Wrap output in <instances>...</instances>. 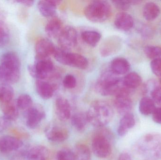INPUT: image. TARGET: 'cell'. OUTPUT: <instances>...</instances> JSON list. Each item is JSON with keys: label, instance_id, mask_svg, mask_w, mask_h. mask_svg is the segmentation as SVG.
<instances>
[{"label": "cell", "instance_id": "28", "mask_svg": "<svg viewBox=\"0 0 161 160\" xmlns=\"http://www.w3.org/2000/svg\"><path fill=\"white\" fill-rule=\"evenodd\" d=\"M81 38L88 45L95 47L101 38V35L99 32L94 30H86L81 33Z\"/></svg>", "mask_w": 161, "mask_h": 160}, {"label": "cell", "instance_id": "17", "mask_svg": "<svg viewBox=\"0 0 161 160\" xmlns=\"http://www.w3.org/2000/svg\"><path fill=\"white\" fill-rule=\"evenodd\" d=\"M61 2V1L57 0L40 1L38 3V8L43 17L46 18L53 17L56 13L57 6Z\"/></svg>", "mask_w": 161, "mask_h": 160}, {"label": "cell", "instance_id": "10", "mask_svg": "<svg viewBox=\"0 0 161 160\" xmlns=\"http://www.w3.org/2000/svg\"><path fill=\"white\" fill-rule=\"evenodd\" d=\"M58 41L60 48L66 50L74 48L77 41L76 29L72 26L64 27L58 36Z\"/></svg>", "mask_w": 161, "mask_h": 160}, {"label": "cell", "instance_id": "20", "mask_svg": "<svg viewBox=\"0 0 161 160\" xmlns=\"http://www.w3.org/2000/svg\"><path fill=\"white\" fill-rule=\"evenodd\" d=\"M36 90L39 95L43 99L51 98L54 93L53 85L44 80H37L36 83Z\"/></svg>", "mask_w": 161, "mask_h": 160}, {"label": "cell", "instance_id": "15", "mask_svg": "<svg viewBox=\"0 0 161 160\" xmlns=\"http://www.w3.org/2000/svg\"><path fill=\"white\" fill-rule=\"evenodd\" d=\"M56 47L53 43L48 39L43 38L37 41L36 44V56L41 57H49L53 55Z\"/></svg>", "mask_w": 161, "mask_h": 160}, {"label": "cell", "instance_id": "36", "mask_svg": "<svg viewBox=\"0 0 161 160\" xmlns=\"http://www.w3.org/2000/svg\"><path fill=\"white\" fill-rule=\"evenodd\" d=\"M76 78L72 74H68L64 77L63 81V85L67 89H73L76 86Z\"/></svg>", "mask_w": 161, "mask_h": 160}, {"label": "cell", "instance_id": "23", "mask_svg": "<svg viewBox=\"0 0 161 160\" xmlns=\"http://www.w3.org/2000/svg\"><path fill=\"white\" fill-rule=\"evenodd\" d=\"M1 109L6 118L10 121H15L19 115V108L16 102L13 100L6 103H2Z\"/></svg>", "mask_w": 161, "mask_h": 160}, {"label": "cell", "instance_id": "42", "mask_svg": "<svg viewBox=\"0 0 161 160\" xmlns=\"http://www.w3.org/2000/svg\"><path fill=\"white\" fill-rule=\"evenodd\" d=\"M118 160H133L131 156L126 152L121 153L118 158Z\"/></svg>", "mask_w": 161, "mask_h": 160}, {"label": "cell", "instance_id": "26", "mask_svg": "<svg viewBox=\"0 0 161 160\" xmlns=\"http://www.w3.org/2000/svg\"><path fill=\"white\" fill-rule=\"evenodd\" d=\"M71 124L77 131H84L89 123L86 113L80 112L75 114L71 116Z\"/></svg>", "mask_w": 161, "mask_h": 160}, {"label": "cell", "instance_id": "5", "mask_svg": "<svg viewBox=\"0 0 161 160\" xmlns=\"http://www.w3.org/2000/svg\"><path fill=\"white\" fill-rule=\"evenodd\" d=\"M111 6L105 1H94L89 3L84 9L86 18L95 23L103 22L107 20L111 14Z\"/></svg>", "mask_w": 161, "mask_h": 160}, {"label": "cell", "instance_id": "38", "mask_svg": "<svg viewBox=\"0 0 161 160\" xmlns=\"http://www.w3.org/2000/svg\"><path fill=\"white\" fill-rule=\"evenodd\" d=\"M151 70L159 78L161 77V58L154 59L150 64Z\"/></svg>", "mask_w": 161, "mask_h": 160}, {"label": "cell", "instance_id": "14", "mask_svg": "<svg viewBox=\"0 0 161 160\" xmlns=\"http://www.w3.org/2000/svg\"><path fill=\"white\" fill-rule=\"evenodd\" d=\"M23 145V143L19 139L11 136H5L0 140V151L7 153L17 151Z\"/></svg>", "mask_w": 161, "mask_h": 160}, {"label": "cell", "instance_id": "43", "mask_svg": "<svg viewBox=\"0 0 161 160\" xmlns=\"http://www.w3.org/2000/svg\"><path fill=\"white\" fill-rule=\"evenodd\" d=\"M17 3H19L26 7H31L34 4V1L30 0H24V1H17Z\"/></svg>", "mask_w": 161, "mask_h": 160}, {"label": "cell", "instance_id": "21", "mask_svg": "<svg viewBox=\"0 0 161 160\" xmlns=\"http://www.w3.org/2000/svg\"><path fill=\"white\" fill-rule=\"evenodd\" d=\"M135 125V116L131 113L124 115L120 120L117 129V133L120 136H124Z\"/></svg>", "mask_w": 161, "mask_h": 160}, {"label": "cell", "instance_id": "9", "mask_svg": "<svg viewBox=\"0 0 161 160\" xmlns=\"http://www.w3.org/2000/svg\"><path fill=\"white\" fill-rule=\"evenodd\" d=\"M130 90L125 86L115 95L114 103L115 109L121 115L124 116L130 113L132 110V102L129 96Z\"/></svg>", "mask_w": 161, "mask_h": 160}, {"label": "cell", "instance_id": "39", "mask_svg": "<svg viewBox=\"0 0 161 160\" xmlns=\"http://www.w3.org/2000/svg\"><path fill=\"white\" fill-rule=\"evenodd\" d=\"M112 2L117 8L122 10H127L132 5L131 1H114Z\"/></svg>", "mask_w": 161, "mask_h": 160}, {"label": "cell", "instance_id": "13", "mask_svg": "<svg viewBox=\"0 0 161 160\" xmlns=\"http://www.w3.org/2000/svg\"><path fill=\"white\" fill-rule=\"evenodd\" d=\"M56 114L61 121H65L71 117V107L69 101L62 97L57 99L55 103Z\"/></svg>", "mask_w": 161, "mask_h": 160}, {"label": "cell", "instance_id": "25", "mask_svg": "<svg viewBox=\"0 0 161 160\" xmlns=\"http://www.w3.org/2000/svg\"><path fill=\"white\" fill-rule=\"evenodd\" d=\"M160 13L159 7L153 2L146 3L143 9L144 18L147 21H152L157 18Z\"/></svg>", "mask_w": 161, "mask_h": 160}, {"label": "cell", "instance_id": "29", "mask_svg": "<svg viewBox=\"0 0 161 160\" xmlns=\"http://www.w3.org/2000/svg\"><path fill=\"white\" fill-rule=\"evenodd\" d=\"M14 91L10 85L0 84V102L6 103L13 100Z\"/></svg>", "mask_w": 161, "mask_h": 160}, {"label": "cell", "instance_id": "1", "mask_svg": "<svg viewBox=\"0 0 161 160\" xmlns=\"http://www.w3.org/2000/svg\"><path fill=\"white\" fill-rule=\"evenodd\" d=\"M21 63L17 54L8 52L3 54L0 62V80L3 83L13 84L20 76Z\"/></svg>", "mask_w": 161, "mask_h": 160}, {"label": "cell", "instance_id": "44", "mask_svg": "<svg viewBox=\"0 0 161 160\" xmlns=\"http://www.w3.org/2000/svg\"><path fill=\"white\" fill-rule=\"evenodd\" d=\"M159 79L160 81V82L161 83V77H160V78H159Z\"/></svg>", "mask_w": 161, "mask_h": 160}, {"label": "cell", "instance_id": "32", "mask_svg": "<svg viewBox=\"0 0 161 160\" xmlns=\"http://www.w3.org/2000/svg\"><path fill=\"white\" fill-rule=\"evenodd\" d=\"M115 43L113 38L109 39L103 43L100 47V52L103 56H107L114 53L115 51Z\"/></svg>", "mask_w": 161, "mask_h": 160}, {"label": "cell", "instance_id": "18", "mask_svg": "<svg viewBox=\"0 0 161 160\" xmlns=\"http://www.w3.org/2000/svg\"><path fill=\"white\" fill-rule=\"evenodd\" d=\"M114 23L115 27L121 31H129L134 25V20L132 16L125 12H121L117 14Z\"/></svg>", "mask_w": 161, "mask_h": 160}, {"label": "cell", "instance_id": "41", "mask_svg": "<svg viewBox=\"0 0 161 160\" xmlns=\"http://www.w3.org/2000/svg\"><path fill=\"white\" fill-rule=\"evenodd\" d=\"M153 121L157 124L161 125V106L157 108L155 111L152 114Z\"/></svg>", "mask_w": 161, "mask_h": 160}, {"label": "cell", "instance_id": "33", "mask_svg": "<svg viewBox=\"0 0 161 160\" xmlns=\"http://www.w3.org/2000/svg\"><path fill=\"white\" fill-rule=\"evenodd\" d=\"M145 54L147 58L154 59L161 58V47L157 46H147L144 49Z\"/></svg>", "mask_w": 161, "mask_h": 160}, {"label": "cell", "instance_id": "22", "mask_svg": "<svg viewBox=\"0 0 161 160\" xmlns=\"http://www.w3.org/2000/svg\"><path fill=\"white\" fill-rule=\"evenodd\" d=\"M110 69L116 75H124L129 71L130 65L128 61L125 58L118 57L112 61Z\"/></svg>", "mask_w": 161, "mask_h": 160}, {"label": "cell", "instance_id": "37", "mask_svg": "<svg viewBox=\"0 0 161 160\" xmlns=\"http://www.w3.org/2000/svg\"><path fill=\"white\" fill-rule=\"evenodd\" d=\"M151 99L155 103L161 105V85H157L151 91Z\"/></svg>", "mask_w": 161, "mask_h": 160}, {"label": "cell", "instance_id": "35", "mask_svg": "<svg viewBox=\"0 0 161 160\" xmlns=\"http://www.w3.org/2000/svg\"><path fill=\"white\" fill-rule=\"evenodd\" d=\"M57 160H75L73 151L68 148H64L58 151L57 154Z\"/></svg>", "mask_w": 161, "mask_h": 160}, {"label": "cell", "instance_id": "40", "mask_svg": "<svg viewBox=\"0 0 161 160\" xmlns=\"http://www.w3.org/2000/svg\"><path fill=\"white\" fill-rule=\"evenodd\" d=\"M11 121L4 116H0V132L6 130L11 125Z\"/></svg>", "mask_w": 161, "mask_h": 160}, {"label": "cell", "instance_id": "16", "mask_svg": "<svg viewBox=\"0 0 161 160\" xmlns=\"http://www.w3.org/2000/svg\"><path fill=\"white\" fill-rule=\"evenodd\" d=\"M50 156L49 150L43 146L37 145L29 148L26 151V160H48Z\"/></svg>", "mask_w": 161, "mask_h": 160}, {"label": "cell", "instance_id": "6", "mask_svg": "<svg viewBox=\"0 0 161 160\" xmlns=\"http://www.w3.org/2000/svg\"><path fill=\"white\" fill-rule=\"evenodd\" d=\"M53 55L60 64L80 69L87 68L89 62L86 57L77 53H70L61 48L56 47Z\"/></svg>", "mask_w": 161, "mask_h": 160}, {"label": "cell", "instance_id": "2", "mask_svg": "<svg viewBox=\"0 0 161 160\" xmlns=\"http://www.w3.org/2000/svg\"><path fill=\"white\" fill-rule=\"evenodd\" d=\"M135 149L143 160H158L161 158V136L158 134L145 135L139 141Z\"/></svg>", "mask_w": 161, "mask_h": 160}, {"label": "cell", "instance_id": "12", "mask_svg": "<svg viewBox=\"0 0 161 160\" xmlns=\"http://www.w3.org/2000/svg\"><path fill=\"white\" fill-rule=\"evenodd\" d=\"M45 134L47 139L53 142H64L69 137L68 130L63 126L57 125H50L46 128Z\"/></svg>", "mask_w": 161, "mask_h": 160}, {"label": "cell", "instance_id": "3", "mask_svg": "<svg viewBox=\"0 0 161 160\" xmlns=\"http://www.w3.org/2000/svg\"><path fill=\"white\" fill-rule=\"evenodd\" d=\"M86 114L90 124L96 127L100 128L110 122L113 117L114 111L108 103L97 100L92 102Z\"/></svg>", "mask_w": 161, "mask_h": 160}, {"label": "cell", "instance_id": "11", "mask_svg": "<svg viewBox=\"0 0 161 160\" xmlns=\"http://www.w3.org/2000/svg\"><path fill=\"white\" fill-rule=\"evenodd\" d=\"M46 116L45 111L41 105H32L26 112V124L30 129L38 126Z\"/></svg>", "mask_w": 161, "mask_h": 160}, {"label": "cell", "instance_id": "30", "mask_svg": "<svg viewBox=\"0 0 161 160\" xmlns=\"http://www.w3.org/2000/svg\"><path fill=\"white\" fill-rule=\"evenodd\" d=\"M75 160H91V151L87 146L79 144L75 146L74 151Z\"/></svg>", "mask_w": 161, "mask_h": 160}, {"label": "cell", "instance_id": "27", "mask_svg": "<svg viewBox=\"0 0 161 160\" xmlns=\"http://www.w3.org/2000/svg\"><path fill=\"white\" fill-rule=\"evenodd\" d=\"M157 107L152 99L147 97H143L139 103V111L142 114L148 116L152 114Z\"/></svg>", "mask_w": 161, "mask_h": 160}, {"label": "cell", "instance_id": "7", "mask_svg": "<svg viewBox=\"0 0 161 160\" xmlns=\"http://www.w3.org/2000/svg\"><path fill=\"white\" fill-rule=\"evenodd\" d=\"M28 69L33 78L37 80H44L51 75L54 69V66L49 57L36 56L35 64L29 65Z\"/></svg>", "mask_w": 161, "mask_h": 160}, {"label": "cell", "instance_id": "31", "mask_svg": "<svg viewBox=\"0 0 161 160\" xmlns=\"http://www.w3.org/2000/svg\"><path fill=\"white\" fill-rule=\"evenodd\" d=\"M16 103L19 109L26 111L33 105V100L29 95L22 94L18 97Z\"/></svg>", "mask_w": 161, "mask_h": 160}, {"label": "cell", "instance_id": "24", "mask_svg": "<svg viewBox=\"0 0 161 160\" xmlns=\"http://www.w3.org/2000/svg\"><path fill=\"white\" fill-rule=\"evenodd\" d=\"M142 83V78L139 74L135 72L128 73L123 79L124 86L130 91L138 88Z\"/></svg>", "mask_w": 161, "mask_h": 160}, {"label": "cell", "instance_id": "19", "mask_svg": "<svg viewBox=\"0 0 161 160\" xmlns=\"http://www.w3.org/2000/svg\"><path fill=\"white\" fill-rule=\"evenodd\" d=\"M63 23L58 17L52 18L46 23L45 31L48 36L52 38H58L63 30Z\"/></svg>", "mask_w": 161, "mask_h": 160}, {"label": "cell", "instance_id": "8", "mask_svg": "<svg viewBox=\"0 0 161 160\" xmlns=\"http://www.w3.org/2000/svg\"><path fill=\"white\" fill-rule=\"evenodd\" d=\"M92 147L93 153L97 157L106 158L111 154V144L109 139L102 133L97 134L93 137Z\"/></svg>", "mask_w": 161, "mask_h": 160}, {"label": "cell", "instance_id": "4", "mask_svg": "<svg viewBox=\"0 0 161 160\" xmlns=\"http://www.w3.org/2000/svg\"><path fill=\"white\" fill-rule=\"evenodd\" d=\"M110 69L104 71L95 84V89L103 96L115 95L124 87L123 80Z\"/></svg>", "mask_w": 161, "mask_h": 160}, {"label": "cell", "instance_id": "34", "mask_svg": "<svg viewBox=\"0 0 161 160\" xmlns=\"http://www.w3.org/2000/svg\"><path fill=\"white\" fill-rule=\"evenodd\" d=\"M9 40V32L8 28L0 18V47L6 46Z\"/></svg>", "mask_w": 161, "mask_h": 160}]
</instances>
